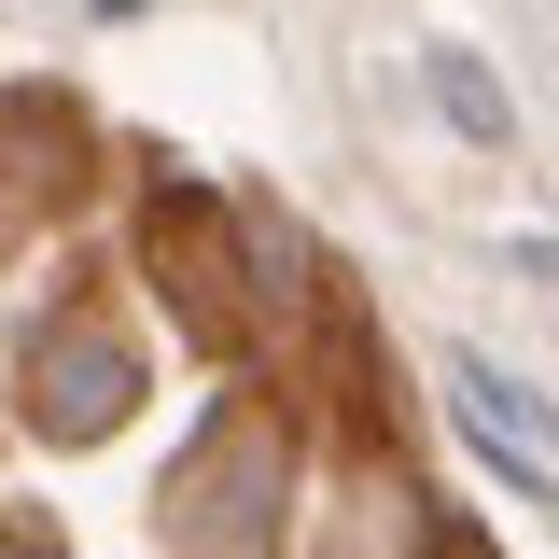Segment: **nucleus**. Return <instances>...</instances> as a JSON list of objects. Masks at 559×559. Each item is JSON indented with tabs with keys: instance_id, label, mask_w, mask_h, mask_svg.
Here are the masks:
<instances>
[{
	"instance_id": "obj_1",
	"label": "nucleus",
	"mask_w": 559,
	"mask_h": 559,
	"mask_svg": "<svg viewBox=\"0 0 559 559\" xmlns=\"http://www.w3.org/2000/svg\"><path fill=\"white\" fill-rule=\"evenodd\" d=\"M280 433L266 419H210L197 433V462L168 476V546L182 559H266L280 546Z\"/></svg>"
},
{
	"instance_id": "obj_2",
	"label": "nucleus",
	"mask_w": 559,
	"mask_h": 559,
	"mask_svg": "<svg viewBox=\"0 0 559 559\" xmlns=\"http://www.w3.org/2000/svg\"><path fill=\"white\" fill-rule=\"evenodd\" d=\"M127 406H140V349L112 336V322H43V336H28V419H43L57 448H98Z\"/></svg>"
},
{
	"instance_id": "obj_4",
	"label": "nucleus",
	"mask_w": 559,
	"mask_h": 559,
	"mask_svg": "<svg viewBox=\"0 0 559 559\" xmlns=\"http://www.w3.org/2000/svg\"><path fill=\"white\" fill-rule=\"evenodd\" d=\"M433 112H448L462 140H518V112H503V84H489L476 57H433Z\"/></svg>"
},
{
	"instance_id": "obj_3",
	"label": "nucleus",
	"mask_w": 559,
	"mask_h": 559,
	"mask_svg": "<svg viewBox=\"0 0 559 559\" xmlns=\"http://www.w3.org/2000/svg\"><path fill=\"white\" fill-rule=\"evenodd\" d=\"M448 392H462V433H476L489 462L518 476V503H546V489H559V419H546V406H518L476 349H448Z\"/></svg>"
}]
</instances>
